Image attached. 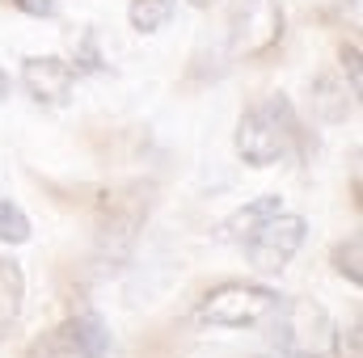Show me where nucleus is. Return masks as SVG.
<instances>
[{
	"instance_id": "9b49d317",
	"label": "nucleus",
	"mask_w": 363,
	"mask_h": 358,
	"mask_svg": "<svg viewBox=\"0 0 363 358\" xmlns=\"http://www.w3.org/2000/svg\"><path fill=\"white\" fill-rule=\"evenodd\" d=\"M351 97H355V93L347 89V85H338V81L325 72V76L313 81V114H317L321 122L338 127V122H347V114H351Z\"/></svg>"
},
{
	"instance_id": "dca6fc26",
	"label": "nucleus",
	"mask_w": 363,
	"mask_h": 358,
	"mask_svg": "<svg viewBox=\"0 0 363 358\" xmlns=\"http://www.w3.org/2000/svg\"><path fill=\"white\" fill-rule=\"evenodd\" d=\"M9 4L26 17H55L60 13V0H9Z\"/></svg>"
},
{
	"instance_id": "4468645a",
	"label": "nucleus",
	"mask_w": 363,
	"mask_h": 358,
	"mask_svg": "<svg viewBox=\"0 0 363 358\" xmlns=\"http://www.w3.org/2000/svg\"><path fill=\"white\" fill-rule=\"evenodd\" d=\"M334 270H338L351 287H359V282H363V241H359V236H351V241L334 245Z\"/></svg>"
},
{
	"instance_id": "a211bd4d",
	"label": "nucleus",
	"mask_w": 363,
	"mask_h": 358,
	"mask_svg": "<svg viewBox=\"0 0 363 358\" xmlns=\"http://www.w3.org/2000/svg\"><path fill=\"white\" fill-rule=\"evenodd\" d=\"M190 4H194V8H211L216 0H190Z\"/></svg>"
},
{
	"instance_id": "2eb2a0df",
	"label": "nucleus",
	"mask_w": 363,
	"mask_h": 358,
	"mask_svg": "<svg viewBox=\"0 0 363 358\" xmlns=\"http://www.w3.org/2000/svg\"><path fill=\"white\" fill-rule=\"evenodd\" d=\"M342 72H347V89L359 97L363 93V72H359V47H355V42L342 47Z\"/></svg>"
},
{
	"instance_id": "423d86ee",
	"label": "nucleus",
	"mask_w": 363,
	"mask_h": 358,
	"mask_svg": "<svg viewBox=\"0 0 363 358\" xmlns=\"http://www.w3.org/2000/svg\"><path fill=\"white\" fill-rule=\"evenodd\" d=\"M304 236H308V219L279 211L241 249H245V262H250L254 274H283V270L291 266V258L304 249Z\"/></svg>"
},
{
	"instance_id": "20e7f679",
	"label": "nucleus",
	"mask_w": 363,
	"mask_h": 358,
	"mask_svg": "<svg viewBox=\"0 0 363 358\" xmlns=\"http://www.w3.org/2000/svg\"><path fill=\"white\" fill-rule=\"evenodd\" d=\"M283 0H237L228 17V55L237 64L262 59L283 42Z\"/></svg>"
},
{
	"instance_id": "6e6552de",
	"label": "nucleus",
	"mask_w": 363,
	"mask_h": 358,
	"mask_svg": "<svg viewBox=\"0 0 363 358\" xmlns=\"http://www.w3.org/2000/svg\"><path fill=\"white\" fill-rule=\"evenodd\" d=\"M81 68L60 59V55H30L21 59V89L30 93L38 105H68V97L77 89Z\"/></svg>"
},
{
	"instance_id": "f03ea898",
	"label": "nucleus",
	"mask_w": 363,
	"mask_h": 358,
	"mask_svg": "<svg viewBox=\"0 0 363 358\" xmlns=\"http://www.w3.org/2000/svg\"><path fill=\"white\" fill-rule=\"evenodd\" d=\"M300 139V122H296V110L283 93H271L267 101L250 105L237 122V135H233V148L245 165L254 169H271L279 165Z\"/></svg>"
},
{
	"instance_id": "f8f14e48",
	"label": "nucleus",
	"mask_w": 363,
	"mask_h": 358,
	"mask_svg": "<svg viewBox=\"0 0 363 358\" xmlns=\"http://www.w3.org/2000/svg\"><path fill=\"white\" fill-rule=\"evenodd\" d=\"M169 17H174V0H131L127 8V21L135 34H157L169 25Z\"/></svg>"
},
{
	"instance_id": "f257e3e1",
	"label": "nucleus",
	"mask_w": 363,
	"mask_h": 358,
	"mask_svg": "<svg viewBox=\"0 0 363 358\" xmlns=\"http://www.w3.org/2000/svg\"><path fill=\"white\" fill-rule=\"evenodd\" d=\"M271 325V346L287 358H342V329L325 304L291 295L279 299Z\"/></svg>"
},
{
	"instance_id": "9d476101",
	"label": "nucleus",
	"mask_w": 363,
	"mask_h": 358,
	"mask_svg": "<svg viewBox=\"0 0 363 358\" xmlns=\"http://www.w3.org/2000/svg\"><path fill=\"white\" fill-rule=\"evenodd\" d=\"M21 304H26V274H21V266L13 258L0 253V337L17 325Z\"/></svg>"
},
{
	"instance_id": "0eeeda50",
	"label": "nucleus",
	"mask_w": 363,
	"mask_h": 358,
	"mask_svg": "<svg viewBox=\"0 0 363 358\" xmlns=\"http://www.w3.org/2000/svg\"><path fill=\"white\" fill-rule=\"evenodd\" d=\"M106 350H110V329L93 312H81L68 316L60 329H51L43 342H34L26 358H106Z\"/></svg>"
},
{
	"instance_id": "1a4fd4ad",
	"label": "nucleus",
	"mask_w": 363,
	"mask_h": 358,
	"mask_svg": "<svg viewBox=\"0 0 363 358\" xmlns=\"http://www.w3.org/2000/svg\"><path fill=\"white\" fill-rule=\"evenodd\" d=\"M283 211V198L279 194H262V198H254V202H245V207H237L233 215H224L216 228H211V241L216 245H245L271 215Z\"/></svg>"
},
{
	"instance_id": "7ed1b4c3",
	"label": "nucleus",
	"mask_w": 363,
	"mask_h": 358,
	"mask_svg": "<svg viewBox=\"0 0 363 358\" xmlns=\"http://www.w3.org/2000/svg\"><path fill=\"white\" fill-rule=\"evenodd\" d=\"M279 291L262 282H220L194 304V321L211 329H258L279 308Z\"/></svg>"
},
{
	"instance_id": "39448f33",
	"label": "nucleus",
	"mask_w": 363,
	"mask_h": 358,
	"mask_svg": "<svg viewBox=\"0 0 363 358\" xmlns=\"http://www.w3.org/2000/svg\"><path fill=\"white\" fill-rule=\"evenodd\" d=\"M148 219V194L140 185H127V190H114L101 198V211H97V249L101 258L110 262H123L140 236Z\"/></svg>"
},
{
	"instance_id": "f3484780",
	"label": "nucleus",
	"mask_w": 363,
	"mask_h": 358,
	"mask_svg": "<svg viewBox=\"0 0 363 358\" xmlns=\"http://www.w3.org/2000/svg\"><path fill=\"white\" fill-rule=\"evenodd\" d=\"M9 89H13V81H9V72L0 68V97H9Z\"/></svg>"
},
{
	"instance_id": "ddd939ff",
	"label": "nucleus",
	"mask_w": 363,
	"mask_h": 358,
	"mask_svg": "<svg viewBox=\"0 0 363 358\" xmlns=\"http://www.w3.org/2000/svg\"><path fill=\"white\" fill-rule=\"evenodd\" d=\"M30 215L13 202V198H0V241L4 245H26L30 241Z\"/></svg>"
}]
</instances>
